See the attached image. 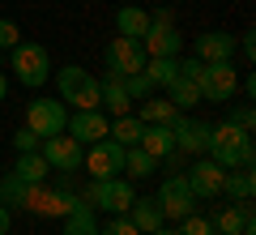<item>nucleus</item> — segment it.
Returning <instances> with one entry per match:
<instances>
[{"instance_id": "obj_40", "label": "nucleus", "mask_w": 256, "mask_h": 235, "mask_svg": "<svg viewBox=\"0 0 256 235\" xmlns=\"http://www.w3.org/2000/svg\"><path fill=\"white\" fill-rule=\"evenodd\" d=\"M150 235H175V226H158V231H150Z\"/></svg>"}, {"instance_id": "obj_16", "label": "nucleus", "mask_w": 256, "mask_h": 235, "mask_svg": "<svg viewBox=\"0 0 256 235\" xmlns=\"http://www.w3.org/2000/svg\"><path fill=\"white\" fill-rule=\"evenodd\" d=\"M192 56H196L201 64L230 60V56H235V35H226V30H205V35H196V47H192Z\"/></svg>"}, {"instance_id": "obj_28", "label": "nucleus", "mask_w": 256, "mask_h": 235, "mask_svg": "<svg viewBox=\"0 0 256 235\" xmlns=\"http://www.w3.org/2000/svg\"><path fill=\"white\" fill-rule=\"evenodd\" d=\"M141 128H146V124H141L137 116H116V120H111V128H107V137H111V141H120V145L128 150V145L141 141Z\"/></svg>"}, {"instance_id": "obj_10", "label": "nucleus", "mask_w": 256, "mask_h": 235, "mask_svg": "<svg viewBox=\"0 0 256 235\" xmlns=\"http://www.w3.org/2000/svg\"><path fill=\"white\" fill-rule=\"evenodd\" d=\"M158 209H162V218H188L192 209H196V197H192V188H188V180L184 175H166L162 180V188H158Z\"/></svg>"}, {"instance_id": "obj_41", "label": "nucleus", "mask_w": 256, "mask_h": 235, "mask_svg": "<svg viewBox=\"0 0 256 235\" xmlns=\"http://www.w3.org/2000/svg\"><path fill=\"white\" fill-rule=\"evenodd\" d=\"M0 64H4V56H0Z\"/></svg>"}, {"instance_id": "obj_26", "label": "nucleus", "mask_w": 256, "mask_h": 235, "mask_svg": "<svg viewBox=\"0 0 256 235\" xmlns=\"http://www.w3.org/2000/svg\"><path fill=\"white\" fill-rule=\"evenodd\" d=\"M175 116L180 111L171 107V99H141V111H137L141 124H175Z\"/></svg>"}, {"instance_id": "obj_20", "label": "nucleus", "mask_w": 256, "mask_h": 235, "mask_svg": "<svg viewBox=\"0 0 256 235\" xmlns=\"http://www.w3.org/2000/svg\"><path fill=\"white\" fill-rule=\"evenodd\" d=\"M64 235H98V222H94V205L90 201H77L68 214H64Z\"/></svg>"}, {"instance_id": "obj_5", "label": "nucleus", "mask_w": 256, "mask_h": 235, "mask_svg": "<svg viewBox=\"0 0 256 235\" xmlns=\"http://www.w3.org/2000/svg\"><path fill=\"white\" fill-rule=\"evenodd\" d=\"M82 167L94 175V180H111V175H120V171H124V145H120V141H111V137H102V141L86 145Z\"/></svg>"}, {"instance_id": "obj_19", "label": "nucleus", "mask_w": 256, "mask_h": 235, "mask_svg": "<svg viewBox=\"0 0 256 235\" xmlns=\"http://www.w3.org/2000/svg\"><path fill=\"white\" fill-rule=\"evenodd\" d=\"M128 222L137 226L141 235L158 231V226H162V209H158V201L154 197H137L132 205H128Z\"/></svg>"}, {"instance_id": "obj_18", "label": "nucleus", "mask_w": 256, "mask_h": 235, "mask_svg": "<svg viewBox=\"0 0 256 235\" xmlns=\"http://www.w3.org/2000/svg\"><path fill=\"white\" fill-rule=\"evenodd\" d=\"M98 94H102V107H107L111 116H128L132 99H128L124 77H116V73H102V77H98Z\"/></svg>"}, {"instance_id": "obj_38", "label": "nucleus", "mask_w": 256, "mask_h": 235, "mask_svg": "<svg viewBox=\"0 0 256 235\" xmlns=\"http://www.w3.org/2000/svg\"><path fill=\"white\" fill-rule=\"evenodd\" d=\"M9 226H13V214H9V205H0V235H9Z\"/></svg>"}, {"instance_id": "obj_39", "label": "nucleus", "mask_w": 256, "mask_h": 235, "mask_svg": "<svg viewBox=\"0 0 256 235\" xmlns=\"http://www.w3.org/2000/svg\"><path fill=\"white\" fill-rule=\"evenodd\" d=\"M9 99V77H4V73H0V103Z\"/></svg>"}, {"instance_id": "obj_15", "label": "nucleus", "mask_w": 256, "mask_h": 235, "mask_svg": "<svg viewBox=\"0 0 256 235\" xmlns=\"http://www.w3.org/2000/svg\"><path fill=\"white\" fill-rule=\"evenodd\" d=\"M214 235H256V222H252V205L239 201V205H222L218 214L210 218Z\"/></svg>"}, {"instance_id": "obj_7", "label": "nucleus", "mask_w": 256, "mask_h": 235, "mask_svg": "<svg viewBox=\"0 0 256 235\" xmlns=\"http://www.w3.org/2000/svg\"><path fill=\"white\" fill-rule=\"evenodd\" d=\"M201 99H210V103H230L235 99V90H239V73L230 69V60H214V64H205L201 69Z\"/></svg>"}, {"instance_id": "obj_25", "label": "nucleus", "mask_w": 256, "mask_h": 235, "mask_svg": "<svg viewBox=\"0 0 256 235\" xmlns=\"http://www.w3.org/2000/svg\"><path fill=\"white\" fill-rule=\"evenodd\" d=\"M146 77L154 86H171L180 77V56H150L146 60Z\"/></svg>"}, {"instance_id": "obj_8", "label": "nucleus", "mask_w": 256, "mask_h": 235, "mask_svg": "<svg viewBox=\"0 0 256 235\" xmlns=\"http://www.w3.org/2000/svg\"><path fill=\"white\" fill-rule=\"evenodd\" d=\"M107 73H116V77H128V73H141L146 69V47H141V39H124V35H116L107 43Z\"/></svg>"}, {"instance_id": "obj_24", "label": "nucleus", "mask_w": 256, "mask_h": 235, "mask_svg": "<svg viewBox=\"0 0 256 235\" xmlns=\"http://www.w3.org/2000/svg\"><path fill=\"white\" fill-rule=\"evenodd\" d=\"M166 99H171L175 111H192L196 103H201V86L188 82V77H175V82L166 86Z\"/></svg>"}, {"instance_id": "obj_35", "label": "nucleus", "mask_w": 256, "mask_h": 235, "mask_svg": "<svg viewBox=\"0 0 256 235\" xmlns=\"http://www.w3.org/2000/svg\"><path fill=\"white\" fill-rule=\"evenodd\" d=\"M201 69H205V64L196 60V56H188V60H180V77H188V82H201Z\"/></svg>"}, {"instance_id": "obj_3", "label": "nucleus", "mask_w": 256, "mask_h": 235, "mask_svg": "<svg viewBox=\"0 0 256 235\" xmlns=\"http://www.w3.org/2000/svg\"><path fill=\"white\" fill-rule=\"evenodd\" d=\"M9 64H13V73H18V82L26 86V90H38V86H47V77H52V56H47L43 43L9 47Z\"/></svg>"}, {"instance_id": "obj_2", "label": "nucleus", "mask_w": 256, "mask_h": 235, "mask_svg": "<svg viewBox=\"0 0 256 235\" xmlns=\"http://www.w3.org/2000/svg\"><path fill=\"white\" fill-rule=\"evenodd\" d=\"M56 86H60V103L73 111H94L102 107V94H98V77L82 64H64L56 73Z\"/></svg>"}, {"instance_id": "obj_30", "label": "nucleus", "mask_w": 256, "mask_h": 235, "mask_svg": "<svg viewBox=\"0 0 256 235\" xmlns=\"http://www.w3.org/2000/svg\"><path fill=\"white\" fill-rule=\"evenodd\" d=\"M124 86H128V99H132V103H141V99H150V94H154V82L146 77V69H141V73H128Z\"/></svg>"}, {"instance_id": "obj_11", "label": "nucleus", "mask_w": 256, "mask_h": 235, "mask_svg": "<svg viewBox=\"0 0 256 235\" xmlns=\"http://www.w3.org/2000/svg\"><path fill=\"white\" fill-rule=\"evenodd\" d=\"M171 133H175V150H184V154H205V150H210L214 124L192 120L188 111H180V116H175V124H171Z\"/></svg>"}, {"instance_id": "obj_29", "label": "nucleus", "mask_w": 256, "mask_h": 235, "mask_svg": "<svg viewBox=\"0 0 256 235\" xmlns=\"http://www.w3.org/2000/svg\"><path fill=\"white\" fill-rule=\"evenodd\" d=\"M22 201H26V184L9 171L4 180H0V205H22Z\"/></svg>"}, {"instance_id": "obj_27", "label": "nucleus", "mask_w": 256, "mask_h": 235, "mask_svg": "<svg viewBox=\"0 0 256 235\" xmlns=\"http://www.w3.org/2000/svg\"><path fill=\"white\" fill-rule=\"evenodd\" d=\"M124 171H128V180H146V175L158 171V158H150L141 145H128L124 150Z\"/></svg>"}, {"instance_id": "obj_21", "label": "nucleus", "mask_w": 256, "mask_h": 235, "mask_svg": "<svg viewBox=\"0 0 256 235\" xmlns=\"http://www.w3.org/2000/svg\"><path fill=\"white\" fill-rule=\"evenodd\" d=\"M116 30L124 39H141L150 30V13L137 9V5H124V9H116Z\"/></svg>"}, {"instance_id": "obj_17", "label": "nucleus", "mask_w": 256, "mask_h": 235, "mask_svg": "<svg viewBox=\"0 0 256 235\" xmlns=\"http://www.w3.org/2000/svg\"><path fill=\"white\" fill-rule=\"evenodd\" d=\"M137 145L150 154V158L162 163V158H171V154H175V133H171V124H146Z\"/></svg>"}, {"instance_id": "obj_12", "label": "nucleus", "mask_w": 256, "mask_h": 235, "mask_svg": "<svg viewBox=\"0 0 256 235\" xmlns=\"http://www.w3.org/2000/svg\"><path fill=\"white\" fill-rule=\"evenodd\" d=\"M188 188H192V197H201V201H210V197H222V180H226V171H222L214 158H196V163L188 167Z\"/></svg>"}, {"instance_id": "obj_9", "label": "nucleus", "mask_w": 256, "mask_h": 235, "mask_svg": "<svg viewBox=\"0 0 256 235\" xmlns=\"http://www.w3.org/2000/svg\"><path fill=\"white\" fill-rule=\"evenodd\" d=\"M38 154H43V163L52 167V171H77L86 145L73 141L68 133H60V137H43V141H38Z\"/></svg>"}, {"instance_id": "obj_32", "label": "nucleus", "mask_w": 256, "mask_h": 235, "mask_svg": "<svg viewBox=\"0 0 256 235\" xmlns=\"http://www.w3.org/2000/svg\"><path fill=\"white\" fill-rule=\"evenodd\" d=\"M18 43H22L18 22H13V18H0V52H9V47H18Z\"/></svg>"}, {"instance_id": "obj_14", "label": "nucleus", "mask_w": 256, "mask_h": 235, "mask_svg": "<svg viewBox=\"0 0 256 235\" xmlns=\"http://www.w3.org/2000/svg\"><path fill=\"white\" fill-rule=\"evenodd\" d=\"M141 47H146V56H180L184 35L175 30V22H154L150 18V30L141 35Z\"/></svg>"}, {"instance_id": "obj_33", "label": "nucleus", "mask_w": 256, "mask_h": 235, "mask_svg": "<svg viewBox=\"0 0 256 235\" xmlns=\"http://www.w3.org/2000/svg\"><path fill=\"white\" fill-rule=\"evenodd\" d=\"M98 235H141V231H137L132 222H128V214H116L107 226H98Z\"/></svg>"}, {"instance_id": "obj_23", "label": "nucleus", "mask_w": 256, "mask_h": 235, "mask_svg": "<svg viewBox=\"0 0 256 235\" xmlns=\"http://www.w3.org/2000/svg\"><path fill=\"white\" fill-rule=\"evenodd\" d=\"M222 192H226V197H235V201H252V192H256V175H252V167H235V171H226Z\"/></svg>"}, {"instance_id": "obj_4", "label": "nucleus", "mask_w": 256, "mask_h": 235, "mask_svg": "<svg viewBox=\"0 0 256 235\" xmlns=\"http://www.w3.org/2000/svg\"><path fill=\"white\" fill-rule=\"evenodd\" d=\"M94 209H107V214H128V205L137 201V188L124 180V175H111V180H94L86 192Z\"/></svg>"}, {"instance_id": "obj_6", "label": "nucleus", "mask_w": 256, "mask_h": 235, "mask_svg": "<svg viewBox=\"0 0 256 235\" xmlns=\"http://www.w3.org/2000/svg\"><path fill=\"white\" fill-rule=\"evenodd\" d=\"M64 124H68V107L60 99H34L26 107V128L34 137H60Z\"/></svg>"}, {"instance_id": "obj_36", "label": "nucleus", "mask_w": 256, "mask_h": 235, "mask_svg": "<svg viewBox=\"0 0 256 235\" xmlns=\"http://www.w3.org/2000/svg\"><path fill=\"white\" fill-rule=\"evenodd\" d=\"M230 124H239V128H248V133H252V107L244 103V107L235 111V120H230Z\"/></svg>"}, {"instance_id": "obj_37", "label": "nucleus", "mask_w": 256, "mask_h": 235, "mask_svg": "<svg viewBox=\"0 0 256 235\" xmlns=\"http://www.w3.org/2000/svg\"><path fill=\"white\" fill-rule=\"evenodd\" d=\"M239 47H244V56H248V60H256V30H248V35L239 39Z\"/></svg>"}, {"instance_id": "obj_13", "label": "nucleus", "mask_w": 256, "mask_h": 235, "mask_svg": "<svg viewBox=\"0 0 256 235\" xmlns=\"http://www.w3.org/2000/svg\"><path fill=\"white\" fill-rule=\"evenodd\" d=\"M107 128H111V120L102 116V107H94V111H73L68 124H64V133L73 137V141H82V145H94V141L107 137Z\"/></svg>"}, {"instance_id": "obj_31", "label": "nucleus", "mask_w": 256, "mask_h": 235, "mask_svg": "<svg viewBox=\"0 0 256 235\" xmlns=\"http://www.w3.org/2000/svg\"><path fill=\"white\" fill-rule=\"evenodd\" d=\"M175 235H214V226H210V218H201L196 209H192L188 218H180V226H175Z\"/></svg>"}, {"instance_id": "obj_34", "label": "nucleus", "mask_w": 256, "mask_h": 235, "mask_svg": "<svg viewBox=\"0 0 256 235\" xmlns=\"http://www.w3.org/2000/svg\"><path fill=\"white\" fill-rule=\"evenodd\" d=\"M38 141H43V137H34L26 124H22L18 137H13V150H18V154H30V150H38Z\"/></svg>"}, {"instance_id": "obj_22", "label": "nucleus", "mask_w": 256, "mask_h": 235, "mask_svg": "<svg viewBox=\"0 0 256 235\" xmlns=\"http://www.w3.org/2000/svg\"><path fill=\"white\" fill-rule=\"evenodd\" d=\"M47 171H52V167L43 163V154H38V150L18 154V163H13V175H18L22 184H43V180H47Z\"/></svg>"}, {"instance_id": "obj_1", "label": "nucleus", "mask_w": 256, "mask_h": 235, "mask_svg": "<svg viewBox=\"0 0 256 235\" xmlns=\"http://www.w3.org/2000/svg\"><path fill=\"white\" fill-rule=\"evenodd\" d=\"M214 158V163L222 167V171H235V167H252V158H256V150H252V133L248 128H239V124H214V133H210V150H205Z\"/></svg>"}]
</instances>
